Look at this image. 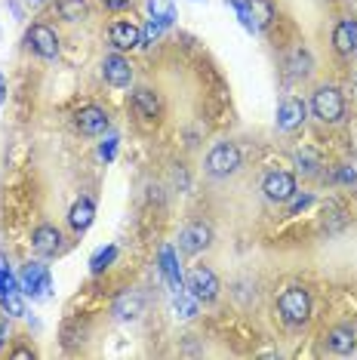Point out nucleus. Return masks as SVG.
Masks as SVG:
<instances>
[{
	"instance_id": "f03ea898",
	"label": "nucleus",
	"mask_w": 357,
	"mask_h": 360,
	"mask_svg": "<svg viewBox=\"0 0 357 360\" xmlns=\"http://www.w3.org/2000/svg\"><path fill=\"white\" fill-rule=\"evenodd\" d=\"M231 6L238 10V19L247 31H262L271 25V19H274L271 0H231Z\"/></svg>"
},
{
	"instance_id": "6e6552de",
	"label": "nucleus",
	"mask_w": 357,
	"mask_h": 360,
	"mask_svg": "<svg viewBox=\"0 0 357 360\" xmlns=\"http://www.w3.org/2000/svg\"><path fill=\"white\" fill-rule=\"evenodd\" d=\"M209 243H213V228L204 225V222H191L178 231V250L188 252V256H197L204 252Z\"/></svg>"
},
{
	"instance_id": "f8f14e48",
	"label": "nucleus",
	"mask_w": 357,
	"mask_h": 360,
	"mask_svg": "<svg viewBox=\"0 0 357 360\" xmlns=\"http://www.w3.org/2000/svg\"><path fill=\"white\" fill-rule=\"evenodd\" d=\"M31 247H34L37 256L50 259L62 250V231L56 225H40L34 234H31Z\"/></svg>"
},
{
	"instance_id": "bb28decb",
	"label": "nucleus",
	"mask_w": 357,
	"mask_h": 360,
	"mask_svg": "<svg viewBox=\"0 0 357 360\" xmlns=\"http://www.w3.org/2000/svg\"><path fill=\"white\" fill-rule=\"evenodd\" d=\"M148 10H151V19H157L160 25H173V19H176V13H173V6L164 4V0H148Z\"/></svg>"
},
{
	"instance_id": "b1692460",
	"label": "nucleus",
	"mask_w": 357,
	"mask_h": 360,
	"mask_svg": "<svg viewBox=\"0 0 357 360\" xmlns=\"http://www.w3.org/2000/svg\"><path fill=\"white\" fill-rule=\"evenodd\" d=\"M290 75L293 77H308L311 75V56H308L305 50H296L293 56H290Z\"/></svg>"
},
{
	"instance_id": "20e7f679",
	"label": "nucleus",
	"mask_w": 357,
	"mask_h": 360,
	"mask_svg": "<svg viewBox=\"0 0 357 360\" xmlns=\"http://www.w3.org/2000/svg\"><path fill=\"white\" fill-rule=\"evenodd\" d=\"M240 169V151L231 142H219L213 151L207 154V173L216 179H228Z\"/></svg>"
},
{
	"instance_id": "c85d7f7f",
	"label": "nucleus",
	"mask_w": 357,
	"mask_h": 360,
	"mask_svg": "<svg viewBox=\"0 0 357 360\" xmlns=\"http://www.w3.org/2000/svg\"><path fill=\"white\" fill-rule=\"evenodd\" d=\"M160 31H164V25H160L157 19H148V25H145V31H142V46H151L154 40L160 37Z\"/></svg>"
},
{
	"instance_id": "a878e982",
	"label": "nucleus",
	"mask_w": 357,
	"mask_h": 360,
	"mask_svg": "<svg viewBox=\"0 0 357 360\" xmlns=\"http://www.w3.org/2000/svg\"><path fill=\"white\" fill-rule=\"evenodd\" d=\"M0 305H4L6 314H13V317H25V299L19 296V290L4 292V296H0Z\"/></svg>"
},
{
	"instance_id": "9b49d317",
	"label": "nucleus",
	"mask_w": 357,
	"mask_h": 360,
	"mask_svg": "<svg viewBox=\"0 0 357 360\" xmlns=\"http://www.w3.org/2000/svg\"><path fill=\"white\" fill-rule=\"evenodd\" d=\"M108 40L115 50H136V46H142V28L133 25V22H115L108 31Z\"/></svg>"
},
{
	"instance_id": "aec40b11",
	"label": "nucleus",
	"mask_w": 357,
	"mask_h": 360,
	"mask_svg": "<svg viewBox=\"0 0 357 360\" xmlns=\"http://www.w3.org/2000/svg\"><path fill=\"white\" fill-rule=\"evenodd\" d=\"M93 219H96V203L89 198H80L68 212V222H71L74 231H86V228L93 225Z\"/></svg>"
},
{
	"instance_id": "6ab92c4d",
	"label": "nucleus",
	"mask_w": 357,
	"mask_h": 360,
	"mask_svg": "<svg viewBox=\"0 0 357 360\" xmlns=\"http://www.w3.org/2000/svg\"><path fill=\"white\" fill-rule=\"evenodd\" d=\"M129 105H133V111L139 114L142 120H154L160 114V102H157V96H154L151 89H136Z\"/></svg>"
},
{
	"instance_id": "1a4fd4ad",
	"label": "nucleus",
	"mask_w": 357,
	"mask_h": 360,
	"mask_svg": "<svg viewBox=\"0 0 357 360\" xmlns=\"http://www.w3.org/2000/svg\"><path fill=\"white\" fill-rule=\"evenodd\" d=\"M185 290H188L197 302H213L219 296V277L209 271V268L200 265L188 274V286H185Z\"/></svg>"
},
{
	"instance_id": "f704fd0d",
	"label": "nucleus",
	"mask_w": 357,
	"mask_h": 360,
	"mask_svg": "<svg viewBox=\"0 0 357 360\" xmlns=\"http://www.w3.org/2000/svg\"><path fill=\"white\" fill-rule=\"evenodd\" d=\"M13 354H15V357H34L28 348H19V351H13Z\"/></svg>"
},
{
	"instance_id": "4468645a",
	"label": "nucleus",
	"mask_w": 357,
	"mask_h": 360,
	"mask_svg": "<svg viewBox=\"0 0 357 360\" xmlns=\"http://www.w3.org/2000/svg\"><path fill=\"white\" fill-rule=\"evenodd\" d=\"M305 120V102L302 99H283L278 105V129H283V133H293V129L302 127Z\"/></svg>"
},
{
	"instance_id": "2f4dec72",
	"label": "nucleus",
	"mask_w": 357,
	"mask_h": 360,
	"mask_svg": "<svg viewBox=\"0 0 357 360\" xmlns=\"http://www.w3.org/2000/svg\"><path fill=\"white\" fill-rule=\"evenodd\" d=\"M4 345H6V321L0 317V348H4Z\"/></svg>"
},
{
	"instance_id": "ddd939ff",
	"label": "nucleus",
	"mask_w": 357,
	"mask_h": 360,
	"mask_svg": "<svg viewBox=\"0 0 357 360\" xmlns=\"http://www.w3.org/2000/svg\"><path fill=\"white\" fill-rule=\"evenodd\" d=\"M74 124L84 136H102L108 129V114L102 108H96V105H86V108H80L74 114Z\"/></svg>"
},
{
	"instance_id": "72a5a7b5",
	"label": "nucleus",
	"mask_w": 357,
	"mask_h": 360,
	"mask_svg": "<svg viewBox=\"0 0 357 360\" xmlns=\"http://www.w3.org/2000/svg\"><path fill=\"white\" fill-rule=\"evenodd\" d=\"M4 99H6V80L0 75V105H4Z\"/></svg>"
},
{
	"instance_id": "7ed1b4c3",
	"label": "nucleus",
	"mask_w": 357,
	"mask_h": 360,
	"mask_svg": "<svg viewBox=\"0 0 357 360\" xmlns=\"http://www.w3.org/2000/svg\"><path fill=\"white\" fill-rule=\"evenodd\" d=\"M311 111L323 124H339L345 114V99L336 86H318L311 96Z\"/></svg>"
},
{
	"instance_id": "423d86ee",
	"label": "nucleus",
	"mask_w": 357,
	"mask_h": 360,
	"mask_svg": "<svg viewBox=\"0 0 357 360\" xmlns=\"http://www.w3.org/2000/svg\"><path fill=\"white\" fill-rule=\"evenodd\" d=\"M262 191L271 203H290L296 198V176L293 173H283V169H274V173L265 176Z\"/></svg>"
},
{
	"instance_id": "a211bd4d",
	"label": "nucleus",
	"mask_w": 357,
	"mask_h": 360,
	"mask_svg": "<svg viewBox=\"0 0 357 360\" xmlns=\"http://www.w3.org/2000/svg\"><path fill=\"white\" fill-rule=\"evenodd\" d=\"M142 308H145L142 292L129 290V292H124V296L115 302V317H117V321H136V317L142 314Z\"/></svg>"
},
{
	"instance_id": "7c9ffc66",
	"label": "nucleus",
	"mask_w": 357,
	"mask_h": 360,
	"mask_svg": "<svg viewBox=\"0 0 357 360\" xmlns=\"http://www.w3.org/2000/svg\"><path fill=\"white\" fill-rule=\"evenodd\" d=\"M102 4L108 6V10H115V13H117V10H126V6L133 4V0H102Z\"/></svg>"
},
{
	"instance_id": "f3484780",
	"label": "nucleus",
	"mask_w": 357,
	"mask_h": 360,
	"mask_svg": "<svg viewBox=\"0 0 357 360\" xmlns=\"http://www.w3.org/2000/svg\"><path fill=\"white\" fill-rule=\"evenodd\" d=\"M354 345H357V335L351 326H332L327 333V348L332 354H351Z\"/></svg>"
},
{
	"instance_id": "473e14b6",
	"label": "nucleus",
	"mask_w": 357,
	"mask_h": 360,
	"mask_svg": "<svg viewBox=\"0 0 357 360\" xmlns=\"http://www.w3.org/2000/svg\"><path fill=\"white\" fill-rule=\"evenodd\" d=\"M339 179H342V182H354V169H342Z\"/></svg>"
},
{
	"instance_id": "412c9836",
	"label": "nucleus",
	"mask_w": 357,
	"mask_h": 360,
	"mask_svg": "<svg viewBox=\"0 0 357 360\" xmlns=\"http://www.w3.org/2000/svg\"><path fill=\"white\" fill-rule=\"evenodd\" d=\"M296 163H299V173L305 176H318L320 167H323V158L314 148H299L296 151Z\"/></svg>"
},
{
	"instance_id": "2eb2a0df",
	"label": "nucleus",
	"mask_w": 357,
	"mask_h": 360,
	"mask_svg": "<svg viewBox=\"0 0 357 360\" xmlns=\"http://www.w3.org/2000/svg\"><path fill=\"white\" fill-rule=\"evenodd\" d=\"M160 274H164L167 286L173 292L185 290V281H182V268H178V259H176V250L173 247H164L160 250Z\"/></svg>"
},
{
	"instance_id": "f257e3e1",
	"label": "nucleus",
	"mask_w": 357,
	"mask_h": 360,
	"mask_svg": "<svg viewBox=\"0 0 357 360\" xmlns=\"http://www.w3.org/2000/svg\"><path fill=\"white\" fill-rule=\"evenodd\" d=\"M278 314L287 326H302L311 321V296H308V290H302V286L283 290L278 299Z\"/></svg>"
},
{
	"instance_id": "dca6fc26",
	"label": "nucleus",
	"mask_w": 357,
	"mask_h": 360,
	"mask_svg": "<svg viewBox=\"0 0 357 360\" xmlns=\"http://www.w3.org/2000/svg\"><path fill=\"white\" fill-rule=\"evenodd\" d=\"M332 46L342 56H354L357 53V22L354 19H342L332 31Z\"/></svg>"
},
{
	"instance_id": "5701e85b",
	"label": "nucleus",
	"mask_w": 357,
	"mask_h": 360,
	"mask_svg": "<svg viewBox=\"0 0 357 360\" xmlns=\"http://www.w3.org/2000/svg\"><path fill=\"white\" fill-rule=\"evenodd\" d=\"M59 15L65 22H77L86 15V0H59Z\"/></svg>"
},
{
	"instance_id": "9d476101",
	"label": "nucleus",
	"mask_w": 357,
	"mask_h": 360,
	"mask_svg": "<svg viewBox=\"0 0 357 360\" xmlns=\"http://www.w3.org/2000/svg\"><path fill=\"white\" fill-rule=\"evenodd\" d=\"M102 75L105 80H108L115 89H124L129 86V80H133V65H129L124 56H105V62H102Z\"/></svg>"
},
{
	"instance_id": "c756f323",
	"label": "nucleus",
	"mask_w": 357,
	"mask_h": 360,
	"mask_svg": "<svg viewBox=\"0 0 357 360\" xmlns=\"http://www.w3.org/2000/svg\"><path fill=\"white\" fill-rule=\"evenodd\" d=\"M115 151H117V139H115V136H111V139H105V142H102V148H99L102 160H111V158H115Z\"/></svg>"
},
{
	"instance_id": "cd10ccee",
	"label": "nucleus",
	"mask_w": 357,
	"mask_h": 360,
	"mask_svg": "<svg viewBox=\"0 0 357 360\" xmlns=\"http://www.w3.org/2000/svg\"><path fill=\"white\" fill-rule=\"evenodd\" d=\"M13 290H19V283H15V277L10 271V265H6V259L0 256V296H4V292H13Z\"/></svg>"
},
{
	"instance_id": "39448f33",
	"label": "nucleus",
	"mask_w": 357,
	"mask_h": 360,
	"mask_svg": "<svg viewBox=\"0 0 357 360\" xmlns=\"http://www.w3.org/2000/svg\"><path fill=\"white\" fill-rule=\"evenodd\" d=\"M19 290L28 292L31 299H46L53 290V277L46 271L40 262H28L25 268H22V281H19Z\"/></svg>"
},
{
	"instance_id": "4be33fe9",
	"label": "nucleus",
	"mask_w": 357,
	"mask_h": 360,
	"mask_svg": "<svg viewBox=\"0 0 357 360\" xmlns=\"http://www.w3.org/2000/svg\"><path fill=\"white\" fill-rule=\"evenodd\" d=\"M173 311H176V317H182V321H191V317L197 314V299H194L191 292L178 290L176 299H173Z\"/></svg>"
},
{
	"instance_id": "393cba45",
	"label": "nucleus",
	"mask_w": 357,
	"mask_h": 360,
	"mask_svg": "<svg viewBox=\"0 0 357 360\" xmlns=\"http://www.w3.org/2000/svg\"><path fill=\"white\" fill-rule=\"evenodd\" d=\"M115 259H117V247H102L93 259H89V271H93V274H102Z\"/></svg>"
},
{
	"instance_id": "0eeeda50",
	"label": "nucleus",
	"mask_w": 357,
	"mask_h": 360,
	"mask_svg": "<svg viewBox=\"0 0 357 360\" xmlns=\"http://www.w3.org/2000/svg\"><path fill=\"white\" fill-rule=\"evenodd\" d=\"M25 44L40 59H56L59 56V37H56V31L50 25H31L25 34Z\"/></svg>"
}]
</instances>
